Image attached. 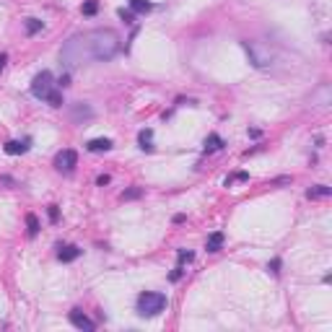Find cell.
I'll list each match as a JSON object with an SVG mask.
<instances>
[{
	"mask_svg": "<svg viewBox=\"0 0 332 332\" xmlns=\"http://www.w3.org/2000/svg\"><path fill=\"white\" fill-rule=\"evenodd\" d=\"M120 52V37L112 29H94L88 34H78L62 44V62L65 68H76L81 62L96 60V62H109Z\"/></svg>",
	"mask_w": 332,
	"mask_h": 332,
	"instance_id": "obj_1",
	"label": "cell"
},
{
	"mask_svg": "<svg viewBox=\"0 0 332 332\" xmlns=\"http://www.w3.org/2000/svg\"><path fill=\"white\" fill-rule=\"evenodd\" d=\"M166 306H169V298L164 293H156V290H143V293L138 296V314L140 317H156Z\"/></svg>",
	"mask_w": 332,
	"mask_h": 332,
	"instance_id": "obj_2",
	"label": "cell"
},
{
	"mask_svg": "<svg viewBox=\"0 0 332 332\" xmlns=\"http://www.w3.org/2000/svg\"><path fill=\"white\" fill-rule=\"evenodd\" d=\"M242 47L249 55V62H252L254 68H270L272 60H275L272 49L268 44H262V42H242Z\"/></svg>",
	"mask_w": 332,
	"mask_h": 332,
	"instance_id": "obj_3",
	"label": "cell"
},
{
	"mask_svg": "<svg viewBox=\"0 0 332 332\" xmlns=\"http://www.w3.org/2000/svg\"><path fill=\"white\" fill-rule=\"evenodd\" d=\"M55 88H57V83H55V78H52V73H49V70H42L39 76L34 78V83H31V96L42 99V102H47V96L52 94Z\"/></svg>",
	"mask_w": 332,
	"mask_h": 332,
	"instance_id": "obj_4",
	"label": "cell"
},
{
	"mask_svg": "<svg viewBox=\"0 0 332 332\" xmlns=\"http://www.w3.org/2000/svg\"><path fill=\"white\" fill-rule=\"evenodd\" d=\"M76 164H78V153L73 151V148H65V151H60L55 156V166L65 174H70L73 169H76Z\"/></svg>",
	"mask_w": 332,
	"mask_h": 332,
	"instance_id": "obj_5",
	"label": "cell"
},
{
	"mask_svg": "<svg viewBox=\"0 0 332 332\" xmlns=\"http://www.w3.org/2000/svg\"><path fill=\"white\" fill-rule=\"evenodd\" d=\"M68 319H70V325L78 327V330H86V332H94V330H96V322L88 319L81 309H73V311L68 314Z\"/></svg>",
	"mask_w": 332,
	"mask_h": 332,
	"instance_id": "obj_6",
	"label": "cell"
},
{
	"mask_svg": "<svg viewBox=\"0 0 332 332\" xmlns=\"http://www.w3.org/2000/svg\"><path fill=\"white\" fill-rule=\"evenodd\" d=\"M88 120H94V109H91L88 104H73L70 106V122H88Z\"/></svg>",
	"mask_w": 332,
	"mask_h": 332,
	"instance_id": "obj_7",
	"label": "cell"
},
{
	"mask_svg": "<svg viewBox=\"0 0 332 332\" xmlns=\"http://www.w3.org/2000/svg\"><path fill=\"white\" fill-rule=\"evenodd\" d=\"M29 145H31V138H23V140H8V143L3 145V151L8 156H21V153H26L29 151Z\"/></svg>",
	"mask_w": 332,
	"mask_h": 332,
	"instance_id": "obj_8",
	"label": "cell"
},
{
	"mask_svg": "<svg viewBox=\"0 0 332 332\" xmlns=\"http://www.w3.org/2000/svg\"><path fill=\"white\" fill-rule=\"evenodd\" d=\"M81 252H83V249L76 247V244H65V247L57 249V260H60V262H73V260H78V257H81Z\"/></svg>",
	"mask_w": 332,
	"mask_h": 332,
	"instance_id": "obj_9",
	"label": "cell"
},
{
	"mask_svg": "<svg viewBox=\"0 0 332 332\" xmlns=\"http://www.w3.org/2000/svg\"><path fill=\"white\" fill-rule=\"evenodd\" d=\"M112 140L109 138H94V140H88L86 143V148L91 153H106V151H112Z\"/></svg>",
	"mask_w": 332,
	"mask_h": 332,
	"instance_id": "obj_10",
	"label": "cell"
},
{
	"mask_svg": "<svg viewBox=\"0 0 332 332\" xmlns=\"http://www.w3.org/2000/svg\"><path fill=\"white\" fill-rule=\"evenodd\" d=\"M223 145H226V140H223L218 132H210V135L205 138V153H215V151H221Z\"/></svg>",
	"mask_w": 332,
	"mask_h": 332,
	"instance_id": "obj_11",
	"label": "cell"
},
{
	"mask_svg": "<svg viewBox=\"0 0 332 332\" xmlns=\"http://www.w3.org/2000/svg\"><path fill=\"white\" fill-rule=\"evenodd\" d=\"M138 143L143 151H153V130L151 127H145V130H140L138 132Z\"/></svg>",
	"mask_w": 332,
	"mask_h": 332,
	"instance_id": "obj_12",
	"label": "cell"
},
{
	"mask_svg": "<svg viewBox=\"0 0 332 332\" xmlns=\"http://www.w3.org/2000/svg\"><path fill=\"white\" fill-rule=\"evenodd\" d=\"M221 247H223V231H213V234L208 236V244H205V249L213 254V252H218Z\"/></svg>",
	"mask_w": 332,
	"mask_h": 332,
	"instance_id": "obj_13",
	"label": "cell"
},
{
	"mask_svg": "<svg viewBox=\"0 0 332 332\" xmlns=\"http://www.w3.org/2000/svg\"><path fill=\"white\" fill-rule=\"evenodd\" d=\"M330 195H332V189L327 185H317V187L306 189V197H309V200H319V197H330Z\"/></svg>",
	"mask_w": 332,
	"mask_h": 332,
	"instance_id": "obj_14",
	"label": "cell"
},
{
	"mask_svg": "<svg viewBox=\"0 0 332 332\" xmlns=\"http://www.w3.org/2000/svg\"><path fill=\"white\" fill-rule=\"evenodd\" d=\"M153 8L151 0H130V11L132 13H148Z\"/></svg>",
	"mask_w": 332,
	"mask_h": 332,
	"instance_id": "obj_15",
	"label": "cell"
},
{
	"mask_svg": "<svg viewBox=\"0 0 332 332\" xmlns=\"http://www.w3.org/2000/svg\"><path fill=\"white\" fill-rule=\"evenodd\" d=\"M23 26H26V34H29V37H34L37 31L44 29V21H39V19H26V21H23Z\"/></svg>",
	"mask_w": 332,
	"mask_h": 332,
	"instance_id": "obj_16",
	"label": "cell"
},
{
	"mask_svg": "<svg viewBox=\"0 0 332 332\" xmlns=\"http://www.w3.org/2000/svg\"><path fill=\"white\" fill-rule=\"evenodd\" d=\"M26 226H29V228H26V234H29L31 239H34V236L39 234V221H37V215H34V213H29V215H26Z\"/></svg>",
	"mask_w": 332,
	"mask_h": 332,
	"instance_id": "obj_17",
	"label": "cell"
},
{
	"mask_svg": "<svg viewBox=\"0 0 332 332\" xmlns=\"http://www.w3.org/2000/svg\"><path fill=\"white\" fill-rule=\"evenodd\" d=\"M96 11H99V0H86L83 8H81L83 16H96Z\"/></svg>",
	"mask_w": 332,
	"mask_h": 332,
	"instance_id": "obj_18",
	"label": "cell"
},
{
	"mask_svg": "<svg viewBox=\"0 0 332 332\" xmlns=\"http://www.w3.org/2000/svg\"><path fill=\"white\" fill-rule=\"evenodd\" d=\"M138 197H143V187H130L122 192V200H138Z\"/></svg>",
	"mask_w": 332,
	"mask_h": 332,
	"instance_id": "obj_19",
	"label": "cell"
},
{
	"mask_svg": "<svg viewBox=\"0 0 332 332\" xmlns=\"http://www.w3.org/2000/svg\"><path fill=\"white\" fill-rule=\"evenodd\" d=\"M120 19L124 23H135V13H132L130 8H120Z\"/></svg>",
	"mask_w": 332,
	"mask_h": 332,
	"instance_id": "obj_20",
	"label": "cell"
},
{
	"mask_svg": "<svg viewBox=\"0 0 332 332\" xmlns=\"http://www.w3.org/2000/svg\"><path fill=\"white\" fill-rule=\"evenodd\" d=\"M177 260H179V265H185V262H192L195 254L187 252V249H179V252H177Z\"/></svg>",
	"mask_w": 332,
	"mask_h": 332,
	"instance_id": "obj_21",
	"label": "cell"
},
{
	"mask_svg": "<svg viewBox=\"0 0 332 332\" xmlns=\"http://www.w3.org/2000/svg\"><path fill=\"white\" fill-rule=\"evenodd\" d=\"M247 179H249V174H247V171H236V174H231V177L226 179V187L231 185V182H247Z\"/></svg>",
	"mask_w": 332,
	"mask_h": 332,
	"instance_id": "obj_22",
	"label": "cell"
},
{
	"mask_svg": "<svg viewBox=\"0 0 332 332\" xmlns=\"http://www.w3.org/2000/svg\"><path fill=\"white\" fill-rule=\"evenodd\" d=\"M182 275H185V265H177V268L171 270V275H169V280H171V283H177V280H179Z\"/></svg>",
	"mask_w": 332,
	"mask_h": 332,
	"instance_id": "obj_23",
	"label": "cell"
},
{
	"mask_svg": "<svg viewBox=\"0 0 332 332\" xmlns=\"http://www.w3.org/2000/svg\"><path fill=\"white\" fill-rule=\"evenodd\" d=\"M47 215H49V221H52V223H57V221H60V208H57V205H49Z\"/></svg>",
	"mask_w": 332,
	"mask_h": 332,
	"instance_id": "obj_24",
	"label": "cell"
},
{
	"mask_svg": "<svg viewBox=\"0 0 332 332\" xmlns=\"http://www.w3.org/2000/svg\"><path fill=\"white\" fill-rule=\"evenodd\" d=\"M65 86H70V73H62V76L57 78V88H65Z\"/></svg>",
	"mask_w": 332,
	"mask_h": 332,
	"instance_id": "obj_25",
	"label": "cell"
},
{
	"mask_svg": "<svg viewBox=\"0 0 332 332\" xmlns=\"http://www.w3.org/2000/svg\"><path fill=\"white\" fill-rule=\"evenodd\" d=\"M280 265H283V262H280V257H275V260H270V265H268V268L272 270V272H275V275H278V272H280Z\"/></svg>",
	"mask_w": 332,
	"mask_h": 332,
	"instance_id": "obj_26",
	"label": "cell"
},
{
	"mask_svg": "<svg viewBox=\"0 0 332 332\" xmlns=\"http://www.w3.org/2000/svg\"><path fill=\"white\" fill-rule=\"evenodd\" d=\"M96 185H99V187H104V185H109V174H102V177H99V179H96Z\"/></svg>",
	"mask_w": 332,
	"mask_h": 332,
	"instance_id": "obj_27",
	"label": "cell"
},
{
	"mask_svg": "<svg viewBox=\"0 0 332 332\" xmlns=\"http://www.w3.org/2000/svg\"><path fill=\"white\" fill-rule=\"evenodd\" d=\"M5 62H8V55H5V52H0V70L5 68Z\"/></svg>",
	"mask_w": 332,
	"mask_h": 332,
	"instance_id": "obj_28",
	"label": "cell"
}]
</instances>
